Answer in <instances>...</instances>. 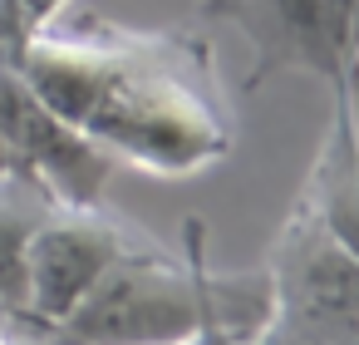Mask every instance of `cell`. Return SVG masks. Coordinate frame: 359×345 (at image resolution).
<instances>
[{
  "instance_id": "cell-1",
  "label": "cell",
  "mask_w": 359,
  "mask_h": 345,
  "mask_svg": "<svg viewBox=\"0 0 359 345\" xmlns=\"http://www.w3.org/2000/svg\"><path fill=\"white\" fill-rule=\"evenodd\" d=\"M11 65L79 134L153 178L202 173L236 143L217 55L192 30H128L104 15L55 20Z\"/></svg>"
},
{
  "instance_id": "cell-2",
  "label": "cell",
  "mask_w": 359,
  "mask_h": 345,
  "mask_svg": "<svg viewBox=\"0 0 359 345\" xmlns=\"http://www.w3.org/2000/svg\"><path fill=\"white\" fill-rule=\"evenodd\" d=\"M271 315V281L222 276L207 266V232L197 217L182 222V256H172L158 237L128 252L65 325H55L74 345H172L197 340L207 330L256 335Z\"/></svg>"
},
{
  "instance_id": "cell-3",
  "label": "cell",
  "mask_w": 359,
  "mask_h": 345,
  "mask_svg": "<svg viewBox=\"0 0 359 345\" xmlns=\"http://www.w3.org/2000/svg\"><path fill=\"white\" fill-rule=\"evenodd\" d=\"M202 20H231L256 50L246 89L305 70L359 99V0H202Z\"/></svg>"
},
{
  "instance_id": "cell-4",
  "label": "cell",
  "mask_w": 359,
  "mask_h": 345,
  "mask_svg": "<svg viewBox=\"0 0 359 345\" xmlns=\"http://www.w3.org/2000/svg\"><path fill=\"white\" fill-rule=\"evenodd\" d=\"M143 242H153L138 222L109 212L104 202H84V207H55L35 242H30V261H25V320L35 325H65L74 315V306Z\"/></svg>"
},
{
  "instance_id": "cell-5",
  "label": "cell",
  "mask_w": 359,
  "mask_h": 345,
  "mask_svg": "<svg viewBox=\"0 0 359 345\" xmlns=\"http://www.w3.org/2000/svg\"><path fill=\"white\" fill-rule=\"evenodd\" d=\"M266 281L276 315L359 345V261L315 222L300 197L271 242Z\"/></svg>"
},
{
  "instance_id": "cell-6",
  "label": "cell",
  "mask_w": 359,
  "mask_h": 345,
  "mask_svg": "<svg viewBox=\"0 0 359 345\" xmlns=\"http://www.w3.org/2000/svg\"><path fill=\"white\" fill-rule=\"evenodd\" d=\"M0 138L15 153L20 173H30L60 207L104 202L118 158L79 134L65 114H55L11 60H0Z\"/></svg>"
},
{
  "instance_id": "cell-7",
  "label": "cell",
  "mask_w": 359,
  "mask_h": 345,
  "mask_svg": "<svg viewBox=\"0 0 359 345\" xmlns=\"http://www.w3.org/2000/svg\"><path fill=\"white\" fill-rule=\"evenodd\" d=\"M300 202L359 261V99L354 89H330V129L320 138Z\"/></svg>"
},
{
  "instance_id": "cell-8",
  "label": "cell",
  "mask_w": 359,
  "mask_h": 345,
  "mask_svg": "<svg viewBox=\"0 0 359 345\" xmlns=\"http://www.w3.org/2000/svg\"><path fill=\"white\" fill-rule=\"evenodd\" d=\"M60 202L25 173L0 178V315L25 320V261L40 222Z\"/></svg>"
},
{
  "instance_id": "cell-9",
  "label": "cell",
  "mask_w": 359,
  "mask_h": 345,
  "mask_svg": "<svg viewBox=\"0 0 359 345\" xmlns=\"http://www.w3.org/2000/svg\"><path fill=\"white\" fill-rule=\"evenodd\" d=\"M69 0H0V35H6V60L35 40L40 30H50L60 15H65Z\"/></svg>"
},
{
  "instance_id": "cell-10",
  "label": "cell",
  "mask_w": 359,
  "mask_h": 345,
  "mask_svg": "<svg viewBox=\"0 0 359 345\" xmlns=\"http://www.w3.org/2000/svg\"><path fill=\"white\" fill-rule=\"evenodd\" d=\"M251 345H354V340H339V335H325V330H310V325H295L285 315H266V325L251 335Z\"/></svg>"
},
{
  "instance_id": "cell-11",
  "label": "cell",
  "mask_w": 359,
  "mask_h": 345,
  "mask_svg": "<svg viewBox=\"0 0 359 345\" xmlns=\"http://www.w3.org/2000/svg\"><path fill=\"white\" fill-rule=\"evenodd\" d=\"M6 345H74V340H65L50 325H35V320H6Z\"/></svg>"
},
{
  "instance_id": "cell-12",
  "label": "cell",
  "mask_w": 359,
  "mask_h": 345,
  "mask_svg": "<svg viewBox=\"0 0 359 345\" xmlns=\"http://www.w3.org/2000/svg\"><path fill=\"white\" fill-rule=\"evenodd\" d=\"M207 345H251V335H231V330H207Z\"/></svg>"
},
{
  "instance_id": "cell-13",
  "label": "cell",
  "mask_w": 359,
  "mask_h": 345,
  "mask_svg": "<svg viewBox=\"0 0 359 345\" xmlns=\"http://www.w3.org/2000/svg\"><path fill=\"white\" fill-rule=\"evenodd\" d=\"M11 173H20V163H15V153L6 148V138H0V178H11ZM30 178V173H25Z\"/></svg>"
},
{
  "instance_id": "cell-14",
  "label": "cell",
  "mask_w": 359,
  "mask_h": 345,
  "mask_svg": "<svg viewBox=\"0 0 359 345\" xmlns=\"http://www.w3.org/2000/svg\"><path fill=\"white\" fill-rule=\"evenodd\" d=\"M172 345H207V340H202V335H197V340H172Z\"/></svg>"
},
{
  "instance_id": "cell-15",
  "label": "cell",
  "mask_w": 359,
  "mask_h": 345,
  "mask_svg": "<svg viewBox=\"0 0 359 345\" xmlns=\"http://www.w3.org/2000/svg\"><path fill=\"white\" fill-rule=\"evenodd\" d=\"M0 60H6V35H0Z\"/></svg>"
}]
</instances>
